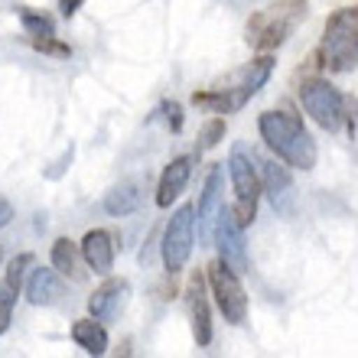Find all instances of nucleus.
Returning a JSON list of instances; mask_svg holds the SVG:
<instances>
[{
	"mask_svg": "<svg viewBox=\"0 0 358 358\" xmlns=\"http://www.w3.org/2000/svg\"><path fill=\"white\" fill-rule=\"evenodd\" d=\"M257 131L264 137V143L277 153V160H283L293 170H313L316 166V141H313L303 121L296 114L287 111H264L257 117Z\"/></svg>",
	"mask_w": 358,
	"mask_h": 358,
	"instance_id": "nucleus-1",
	"label": "nucleus"
},
{
	"mask_svg": "<svg viewBox=\"0 0 358 358\" xmlns=\"http://www.w3.org/2000/svg\"><path fill=\"white\" fill-rule=\"evenodd\" d=\"M320 66L329 72H352L358 66V10H336L326 23L320 46Z\"/></svg>",
	"mask_w": 358,
	"mask_h": 358,
	"instance_id": "nucleus-2",
	"label": "nucleus"
},
{
	"mask_svg": "<svg viewBox=\"0 0 358 358\" xmlns=\"http://www.w3.org/2000/svg\"><path fill=\"white\" fill-rule=\"evenodd\" d=\"M300 101L306 108L313 121L320 124L322 131H342V124H345V98L339 94V88L326 82V78H306L300 85Z\"/></svg>",
	"mask_w": 358,
	"mask_h": 358,
	"instance_id": "nucleus-3",
	"label": "nucleus"
},
{
	"mask_svg": "<svg viewBox=\"0 0 358 358\" xmlns=\"http://www.w3.org/2000/svg\"><path fill=\"white\" fill-rule=\"evenodd\" d=\"M300 13H303L300 0H283V3H277V7L257 13V17L248 23V43H251L255 49H261V52L277 49L283 39L290 36V29H293V23H296Z\"/></svg>",
	"mask_w": 358,
	"mask_h": 358,
	"instance_id": "nucleus-4",
	"label": "nucleus"
},
{
	"mask_svg": "<svg viewBox=\"0 0 358 358\" xmlns=\"http://www.w3.org/2000/svg\"><path fill=\"white\" fill-rule=\"evenodd\" d=\"M228 176H231V186H235V206H231V212H235L238 225L248 228L257 215L261 176H257V170L251 166V157H248L241 147L231 150V157H228Z\"/></svg>",
	"mask_w": 358,
	"mask_h": 358,
	"instance_id": "nucleus-5",
	"label": "nucleus"
},
{
	"mask_svg": "<svg viewBox=\"0 0 358 358\" xmlns=\"http://www.w3.org/2000/svg\"><path fill=\"white\" fill-rule=\"evenodd\" d=\"M208 287H212V296H215V306L218 313L225 316V322L231 326H241L248 320V293L238 280V271L218 257L215 264L208 267Z\"/></svg>",
	"mask_w": 358,
	"mask_h": 358,
	"instance_id": "nucleus-6",
	"label": "nucleus"
},
{
	"mask_svg": "<svg viewBox=\"0 0 358 358\" xmlns=\"http://www.w3.org/2000/svg\"><path fill=\"white\" fill-rule=\"evenodd\" d=\"M192 245H196V208L182 206L173 212V218L166 222V231H163V264L170 273H179L189 264V255H192Z\"/></svg>",
	"mask_w": 358,
	"mask_h": 358,
	"instance_id": "nucleus-7",
	"label": "nucleus"
},
{
	"mask_svg": "<svg viewBox=\"0 0 358 358\" xmlns=\"http://www.w3.org/2000/svg\"><path fill=\"white\" fill-rule=\"evenodd\" d=\"M215 245H218V255H222V261H225L231 271H238V273L248 271L245 228L238 225V218H235V212H231V206H222V212H218Z\"/></svg>",
	"mask_w": 358,
	"mask_h": 358,
	"instance_id": "nucleus-8",
	"label": "nucleus"
},
{
	"mask_svg": "<svg viewBox=\"0 0 358 358\" xmlns=\"http://www.w3.org/2000/svg\"><path fill=\"white\" fill-rule=\"evenodd\" d=\"M261 189H264V196L271 199L273 212L293 215V208H296V189H293V179L283 163H277V160L261 163Z\"/></svg>",
	"mask_w": 358,
	"mask_h": 358,
	"instance_id": "nucleus-9",
	"label": "nucleus"
},
{
	"mask_svg": "<svg viewBox=\"0 0 358 358\" xmlns=\"http://www.w3.org/2000/svg\"><path fill=\"white\" fill-rule=\"evenodd\" d=\"M222 182H225V176H222V166H212V173H208L206 179V189H202V199H199V241H212L215 238V222H218V212H222Z\"/></svg>",
	"mask_w": 358,
	"mask_h": 358,
	"instance_id": "nucleus-10",
	"label": "nucleus"
},
{
	"mask_svg": "<svg viewBox=\"0 0 358 358\" xmlns=\"http://www.w3.org/2000/svg\"><path fill=\"white\" fill-rule=\"evenodd\" d=\"M127 293H131V287H127L124 280H108V283H101V287L92 293V300H88V313H92L98 322H111L114 316L124 310V303H127Z\"/></svg>",
	"mask_w": 358,
	"mask_h": 358,
	"instance_id": "nucleus-11",
	"label": "nucleus"
},
{
	"mask_svg": "<svg viewBox=\"0 0 358 358\" xmlns=\"http://www.w3.org/2000/svg\"><path fill=\"white\" fill-rule=\"evenodd\" d=\"M192 166H196V157H176L173 163H166V170L160 176V186H157V206L170 208L173 199L182 196L189 176H192Z\"/></svg>",
	"mask_w": 358,
	"mask_h": 358,
	"instance_id": "nucleus-12",
	"label": "nucleus"
},
{
	"mask_svg": "<svg viewBox=\"0 0 358 358\" xmlns=\"http://www.w3.org/2000/svg\"><path fill=\"white\" fill-rule=\"evenodd\" d=\"M82 261H85L94 273L108 277V273L114 271V238L108 235V231H101V228L88 231V235L82 238Z\"/></svg>",
	"mask_w": 358,
	"mask_h": 358,
	"instance_id": "nucleus-13",
	"label": "nucleus"
},
{
	"mask_svg": "<svg viewBox=\"0 0 358 358\" xmlns=\"http://www.w3.org/2000/svg\"><path fill=\"white\" fill-rule=\"evenodd\" d=\"M62 296V280H59V271H46V267H39V271L29 273L27 280V300L33 306H52V303Z\"/></svg>",
	"mask_w": 358,
	"mask_h": 358,
	"instance_id": "nucleus-14",
	"label": "nucleus"
},
{
	"mask_svg": "<svg viewBox=\"0 0 358 358\" xmlns=\"http://www.w3.org/2000/svg\"><path fill=\"white\" fill-rule=\"evenodd\" d=\"M189 310H192V336L199 345L212 342V320H208V303L202 296V277H192L189 283Z\"/></svg>",
	"mask_w": 358,
	"mask_h": 358,
	"instance_id": "nucleus-15",
	"label": "nucleus"
},
{
	"mask_svg": "<svg viewBox=\"0 0 358 358\" xmlns=\"http://www.w3.org/2000/svg\"><path fill=\"white\" fill-rule=\"evenodd\" d=\"M72 339H76L78 349H85L88 355H104L108 352V332L98 320H78L72 322Z\"/></svg>",
	"mask_w": 358,
	"mask_h": 358,
	"instance_id": "nucleus-16",
	"label": "nucleus"
},
{
	"mask_svg": "<svg viewBox=\"0 0 358 358\" xmlns=\"http://www.w3.org/2000/svg\"><path fill=\"white\" fill-rule=\"evenodd\" d=\"M78 261H82V245L69 241V238H59L52 245V267H56L62 277H72V280H82L85 273L78 271Z\"/></svg>",
	"mask_w": 358,
	"mask_h": 358,
	"instance_id": "nucleus-17",
	"label": "nucleus"
},
{
	"mask_svg": "<svg viewBox=\"0 0 358 358\" xmlns=\"http://www.w3.org/2000/svg\"><path fill=\"white\" fill-rule=\"evenodd\" d=\"M141 208V189L131 186V182H124V186L111 189L108 196H104V212L114 218H124L131 215V212H137Z\"/></svg>",
	"mask_w": 358,
	"mask_h": 358,
	"instance_id": "nucleus-18",
	"label": "nucleus"
},
{
	"mask_svg": "<svg viewBox=\"0 0 358 358\" xmlns=\"http://www.w3.org/2000/svg\"><path fill=\"white\" fill-rule=\"evenodd\" d=\"M225 131H228V121L222 117V114H218V117H212V121H206L202 134H199V153L218 147V141H225Z\"/></svg>",
	"mask_w": 358,
	"mask_h": 358,
	"instance_id": "nucleus-19",
	"label": "nucleus"
},
{
	"mask_svg": "<svg viewBox=\"0 0 358 358\" xmlns=\"http://www.w3.org/2000/svg\"><path fill=\"white\" fill-rule=\"evenodd\" d=\"M20 20H23V29H27L29 36H52V20L43 17V13H33V10H23L20 13Z\"/></svg>",
	"mask_w": 358,
	"mask_h": 358,
	"instance_id": "nucleus-20",
	"label": "nucleus"
},
{
	"mask_svg": "<svg viewBox=\"0 0 358 358\" xmlns=\"http://www.w3.org/2000/svg\"><path fill=\"white\" fill-rule=\"evenodd\" d=\"M29 264H33V255H17V257H13V261H10V267H7V287L20 290V287H23V273H27Z\"/></svg>",
	"mask_w": 358,
	"mask_h": 358,
	"instance_id": "nucleus-21",
	"label": "nucleus"
},
{
	"mask_svg": "<svg viewBox=\"0 0 358 358\" xmlns=\"http://www.w3.org/2000/svg\"><path fill=\"white\" fill-rule=\"evenodd\" d=\"M13 293H17L13 287H3V290H0V336L7 332L10 316H13V300H17Z\"/></svg>",
	"mask_w": 358,
	"mask_h": 358,
	"instance_id": "nucleus-22",
	"label": "nucleus"
},
{
	"mask_svg": "<svg viewBox=\"0 0 358 358\" xmlns=\"http://www.w3.org/2000/svg\"><path fill=\"white\" fill-rule=\"evenodd\" d=\"M33 46H36L39 52H52V56H62V59L72 56V49H69L66 43H56L52 36H36L33 39Z\"/></svg>",
	"mask_w": 358,
	"mask_h": 358,
	"instance_id": "nucleus-23",
	"label": "nucleus"
},
{
	"mask_svg": "<svg viewBox=\"0 0 358 358\" xmlns=\"http://www.w3.org/2000/svg\"><path fill=\"white\" fill-rule=\"evenodd\" d=\"M166 121H170L173 131H179V127H182V108H179L176 101L166 104Z\"/></svg>",
	"mask_w": 358,
	"mask_h": 358,
	"instance_id": "nucleus-24",
	"label": "nucleus"
},
{
	"mask_svg": "<svg viewBox=\"0 0 358 358\" xmlns=\"http://www.w3.org/2000/svg\"><path fill=\"white\" fill-rule=\"evenodd\" d=\"M10 218H13V206H10L7 199H0V228H7Z\"/></svg>",
	"mask_w": 358,
	"mask_h": 358,
	"instance_id": "nucleus-25",
	"label": "nucleus"
},
{
	"mask_svg": "<svg viewBox=\"0 0 358 358\" xmlns=\"http://www.w3.org/2000/svg\"><path fill=\"white\" fill-rule=\"evenodd\" d=\"M82 3H85V0H59V10H62L66 17H72V13H76Z\"/></svg>",
	"mask_w": 358,
	"mask_h": 358,
	"instance_id": "nucleus-26",
	"label": "nucleus"
}]
</instances>
